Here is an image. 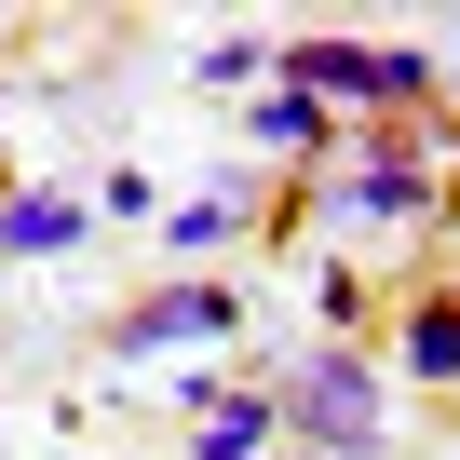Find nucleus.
Here are the masks:
<instances>
[{
	"label": "nucleus",
	"instance_id": "20e7f679",
	"mask_svg": "<svg viewBox=\"0 0 460 460\" xmlns=\"http://www.w3.org/2000/svg\"><path fill=\"white\" fill-rule=\"evenodd\" d=\"M82 230V190H0V258H68Z\"/></svg>",
	"mask_w": 460,
	"mask_h": 460
},
{
	"label": "nucleus",
	"instance_id": "f257e3e1",
	"mask_svg": "<svg viewBox=\"0 0 460 460\" xmlns=\"http://www.w3.org/2000/svg\"><path fill=\"white\" fill-rule=\"evenodd\" d=\"M271 82L312 109H420L433 55H379V41H271Z\"/></svg>",
	"mask_w": 460,
	"mask_h": 460
},
{
	"label": "nucleus",
	"instance_id": "0eeeda50",
	"mask_svg": "<svg viewBox=\"0 0 460 460\" xmlns=\"http://www.w3.org/2000/svg\"><path fill=\"white\" fill-rule=\"evenodd\" d=\"M406 379H460V298H420L406 312Z\"/></svg>",
	"mask_w": 460,
	"mask_h": 460
},
{
	"label": "nucleus",
	"instance_id": "423d86ee",
	"mask_svg": "<svg viewBox=\"0 0 460 460\" xmlns=\"http://www.w3.org/2000/svg\"><path fill=\"white\" fill-rule=\"evenodd\" d=\"M190 406H203V420H190V460H258V447L285 433L258 393H190Z\"/></svg>",
	"mask_w": 460,
	"mask_h": 460
},
{
	"label": "nucleus",
	"instance_id": "9b49d317",
	"mask_svg": "<svg viewBox=\"0 0 460 460\" xmlns=\"http://www.w3.org/2000/svg\"><path fill=\"white\" fill-rule=\"evenodd\" d=\"M298 460H312V447H298Z\"/></svg>",
	"mask_w": 460,
	"mask_h": 460
},
{
	"label": "nucleus",
	"instance_id": "39448f33",
	"mask_svg": "<svg viewBox=\"0 0 460 460\" xmlns=\"http://www.w3.org/2000/svg\"><path fill=\"white\" fill-rule=\"evenodd\" d=\"M325 190H339L352 217H433V203H447V190H433L406 149H379V163H352V176H325Z\"/></svg>",
	"mask_w": 460,
	"mask_h": 460
},
{
	"label": "nucleus",
	"instance_id": "7ed1b4c3",
	"mask_svg": "<svg viewBox=\"0 0 460 460\" xmlns=\"http://www.w3.org/2000/svg\"><path fill=\"white\" fill-rule=\"evenodd\" d=\"M190 339H244V298H230V285H163V298H136L122 325H109V352L122 366H149V352H190Z\"/></svg>",
	"mask_w": 460,
	"mask_h": 460
},
{
	"label": "nucleus",
	"instance_id": "1a4fd4ad",
	"mask_svg": "<svg viewBox=\"0 0 460 460\" xmlns=\"http://www.w3.org/2000/svg\"><path fill=\"white\" fill-rule=\"evenodd\" d=\"M230 230H244V203H176V217H163V244H176V258H217Z\"/></svg>",
	"mask_w": 460,
	"mask_h": 460
},
{
	"label": "nucleus",
	"instance_id": "9d476101",
	"mask_svg": "<svg viewBox=\"0 0 460 460\" xmlns=\"http://www.w3.org/2000/svg\"><path fill=\"white\" fill-rule=\"evenodd\" d=\"M203 82H217V95H230V82H271V41H217V55H203Z\"/></svg>",
	"mask_w": 460,
	"mask_h": 460
},
{
	"label": "nucleus",
	"instance_id": "6e6552de",
	"mask_svg": "<svg viewBox=\"0 0 460 460\" xmlns=\"http://www.w3.org/2000/svg\"><path fill=\"white\" fill-rule=\"evenodd\" d=\"M244 136H258V149H312V136H325V109H312V95H285V82H258Z\"/></svg>",
	"mask_w": 460,
	"mask_h": 460
},
{
	"label": "nucleus",
	"instance_id": "f03ea898",
	"mask_svg": "<svg viewBox=\"0 0 460 460\" xmlns=\"http://www.w3.org/2000/svg\"><path fill=\"white\" fill-rule=\"evenodd\" d=\"M285 420H298V447H312V460H339V447H366V433H379V366L325 339V352L298 366V393H285Z\"/></svg>",
	"mask_w": 460,
	"mask_h": 460
}]
</instances>
